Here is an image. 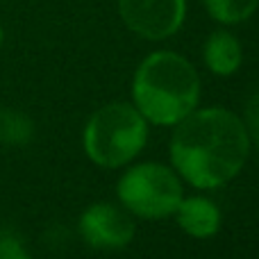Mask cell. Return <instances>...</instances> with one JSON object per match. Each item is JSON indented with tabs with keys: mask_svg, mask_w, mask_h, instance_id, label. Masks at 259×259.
Returning <instances> with one entry per match:
<instances>
[{
	"mask_svg": "<svg viewBox=\"0 0 259 259\" xmlns=\"http://www.w3.org/2000/svg\"><path fill=\"white\" fill-rule=\"evenodd\" d=\"M175 214H178L180 228L196 239L214 237L221 228V211L209 198L193 196L187 200L182 198Z\"/></svg>",
	"mask_w": 259,
	"mask_h": 259,
	"instance_id": "cell-7",
	"label": "cell"
},
{
	"mask_svg": "<svg viewBox=\"0 0 259 259\" xmlns=\"http://www.w3.org/2000/svg\"><path fill=\"white\" fill-rule=\"evenodd\" d=\"M170 159L178 173L198 189L230 182L248 159L250 137L243 121L221 107L191 112L175 123Z\"/></svg>",
	"mask_w": 259,
	"mask_h": 259,
	"instance_id": "cell-1",
	"label": "cell"
},
{
	"mask_svg": "<svg viewBox=\"0 0 259 259\" xmlns=\"http://www.w3.org/2000/svg\"><path fill=\"white\" fill-rule=\"evenodd\" d=\"M32 137V123L16 112H0V139L9 143H25Z\"/></svg>",
	"mask_w": 259,
	"mask_h": 259,
	"instance_id": "cell-10",
	"label": "cell"
},
{
	"mask_svg": "<svg viewBox=\"0 0 259 259\" xmlns=\"http://www.w3.org/2000/svg\"><path fill=\"white\" fill-rule=\"evenodd\" d=\"M118 198L132 214L143 219H164L178 209L182 200V184L166 166L139 164L121 178Z\"/></svg>",
	"mask_w": 259,
	"mask_h": 259,
	"instance_id": "cell-4",
	"label": "cell"
},
{
	"mask_svg": "<svg viewBox=\"0 0 259 259\" xmlns=\"http://www.w3.org/2000/svg\"><path fill=\"white\" fill-rule=\"evenodd\" d=\"M0 259H30L23 243L12 232H0Z\"/></svg>",
	"mask_w": 259,
	"mask_h": 259,
	"instance_id": "cell-11",
	"label": "cell"
},
{
	"mask_svg": "<svg viewBox=\"0 0 259 259\" xmlns=\"http://www.w3.org/2000/svg\"><path fill=\"white\" fill-rule=\"evenodd\" d=\"M134 107L155 125H175L191 114L200 98L198 73L182 55L159 50L137 68L132 84Z\"/></svg>",
	"mask_w": 259,
	"mask_h": 259,
	"instance_id": "cell-2",
	"label": "cell"
},
{
	"mask_svg": "<svg viewBox=\"0 0 259 259\" xmlns=\"http://www.w3.org/2000/svg\"><path fill=\"white\" fill-rule=\"evenodd\" d=\"M246 123H248V137H252V141L259 148V89L250 96L246 107Z\"/></svg>",
	"mask_w": 259,
	"mask_h": 259,
	"instance_id": "cell-12",
	"label": "cell"
},
{
	"mask_svg": "<svg viewBox=\"0 0 259 259\" xmlns=\"http://www.w3.org/2000/svg\"><path fill=\"white\" fill-rule=\"evenodd\" d=\"M148 139L146 118L127 103H112L91 114L84 127V150L98 166L118 168L141 152Z\"/></svg>",
	"mask_w": 259,
	"mask_h": 259,
	"instance_id": "cell-3",
	"label": "cell"
},
{
	"mask_svg": "<svg viewBox=\"0 0 259 259\" xmlns=\"http://www.w3.org/2000/svg\"><path fill=\"white\" fill-rule=\"evenodd\" d=\"M0 46H3V27H0Z\"/></svg>",
	"mask_w": 259,
	"mask_h": 259,
	"instance_id": "cell-13",
	"label": "cell"
},
{
	"mask_svg": "<svg viewBox=\"0 0 259 259\" xmlns=\"http://www.w3.org/2000/svg\"><path fill=\"white\" fill-rule=\"evenodd\" d=\"M243 59L241 44L234 34L219 30L207 39L205 44V64L216 75H232Z\"/></svg>",
	"mask_w": 259,
	"mask_h": 259,
	"instance_id": "cell-8",
	"label": "cell"
},
{
	"mask_svg": "<svg viewBox=\"0 0 259 259\" xmlns=\"http://www.w3.org/2000/svg\"><path fill=\"white\" fill-rule=\"evenodd\" d=\"M207 12L211 18L225 25H234V23H243L255 14L259 7V0H205Z\"/></svg>",
	"mask_w": 259,
	"mask_h": 259,
	"instance_id": "cell-9",
	"label": "cell"
},
{
	"mask_svg": "<svg viewBox=\"0 0 259 259\" xmlns=\"http://www.w3.org/2000/svg\"><path fill=\"white\" fill-rule=\"evenodd\" d=\"M80 234L91 248L118 250V248H125L134 239V223L116 205L98 202L82 214Z\"/></svg>",
	"mask_w": 259,
	"mask_h": 259,
	"instance_id": "cell-6",
	"label": "cell"
},
{
	"mask_svg": "<svg viewBox=\"0 0 259 259\" xmlns=\"http://www.w3.org/2000/svg\"><path fill=\"white\" fill-rule=\"evenodd\" d=\"M118 12L125 25L150 41L168 39L182 27L184 0H118Z\"/></svg>",
	"mask_w": 259,
	"mask_h": 259,
	"instance_id": "cell-5",
	"label": "cell"
}]
</instances>
